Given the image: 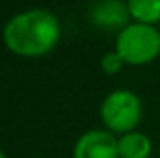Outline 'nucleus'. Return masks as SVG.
<instances>
[{"mask_svg":"<svg viewBox=\"0 0 160 158\" xmlns=\"http://www.w3.org/2000/svg\"><path fill=\"white\" fill-rule=\"evenodd\" d=\"M62 36L60 21L48 9H26L13 15L2 32L9 52L22 58H41L54 50Z\"/></svg>","mask_w":160,"mask_h":158,"instance_id":"1","label":"nucleus"},{"mask_svg":"<svg viewBox=\"0 0 160 158\" xmlns=\"http://www.w3.org/2000/svg\"><path fill=\"white\" fill-rule=\"evenodd\" d=\"M116 52L128 65L151 63L160 54V32L153 24L130 22L116 39Z\"/></svg>","mask_w":160,"mask_h":158,"instance_id":"2","label":"nucleus"},{"mask_svg":"<svg viewBox=\"0 0 160 158\" xmlns=\"http://www.w3.org/2000/svg\"><path fill=\"white\" fill-rule=\"evenodd\" d=\"M101 119L106 130L127 134L136 130L142 119V101L128 89L112 91L101 106Z\"/></svg>","mask_w":160,"mask_h":158,"instance_id":"3","label":"nucleus"},{"mask_svg":"<svg viewBox=\"0 0 160 158\" xmlns=\"http://www.w3.org/2000/svg\"><path fill=\"white\" fill-rule=\"evenodd\" d=\"M73 158H119L118 138L110 130H88L77 140Z\"/></svg>","mask_w":160,"mask_h":158,"instance_id":"4","label":"nucleus"},{"mask_svg":"<svg viewBox=\"0 0 160 158\" xmlns=\"http://www.w3.org/2000/svg\"><path fill=\"white\" fill-rule=\"evenodd\" d=\"M128 6L121 0H99L89 9V19L102 30H123L128 22Z\"/></svg>","mask_w":160,"mask_h":158,"instance_id":"5","label":"nucleus"},{"mask_svg":"<svg viewBox=\"0 0 160 158\" xmlns=\"http://www.w3.org/2000/svg\"><path fill=\"white\" fill-rule=\"evenodd\" d=\"M118 149H119V158H149L153 151V143L149 136L132 130L121 134V138L118 140Z\"/></svg>","mask_w":160,"mask_h":158,"instance_id":"6","label":"nucleus"},{"mask_svg":"<svg viewBox=\"0 0 160 158\" xmlns=\"http://www.w3.org/2000/svg\"><path fill=\"white\" fill-rule=\"evenodd\" d=\"M127 6L136 22L153 26L160 22V0H127Z\"/></svg>","mask_w":160,"mask_h":158,"instance_id":"7","label":"nucleus"},{"mask_svg":"<svg viewBox=\"0 0 160 158\" xmlns=\"http://www.w3.org/2000/svg\"><path fill=\"white\" fill-rule=\"evenodd\" d=\"M123 65H125V62H123V58L116 50L114 52H106L102 56V60H101V67H102V71L106 75H118L123 69Z\"/></svg>","mask_w":160,"mask_h":158,"instance_id":"8","label":"nucleus"},{"mask_svg":"<svg viewBox=\"0 0 160 158\" xmlns=\"http://www.w3.org/2000/svg\"><path fill=\"white\" fill-rule=\"evenodd\" d=\"M0 158H6V155H4V151L0 149Z\"/></svg>","mask_w":160,"mask_h":158,"instance_id":"9","label":"nucleus"}]
</instances>
